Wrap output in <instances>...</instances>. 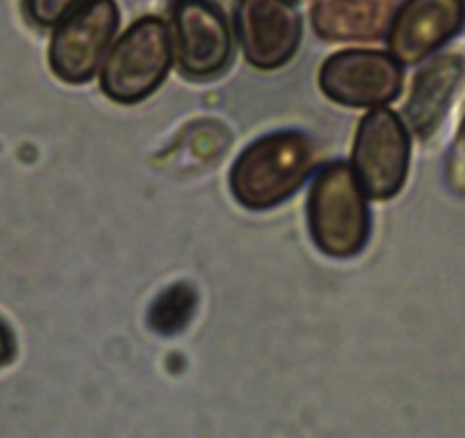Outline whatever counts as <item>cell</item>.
I'll return each mask as SVG.
<instances>
[{
  "instance_id": "6da1fadb",
  "label": "cell",
  "mask_w": 465,
  "mask_h": 438,
  "mask_svg": "<svg viewBox=\"0 0 465 438\" xmlns=\"http://www.w3.org/2000/svg\"><path fill=\"white\" fill-rule=\"evenodd\" d=\"M312 146L302 133H276L249 146L231 172V190L247 208H270L302 187Z\"/></svg>"
},
{
  "instance_id": "7a4b0ae2",
  "label": "cell",
  "mask_w": 465,
  "mask_h": 438,
  "mask_svg": "<svg viewBox=\"0 0 465 438\" xmlns=\"http://www.w3.org/2000/svg\"><path fill=\"white\" fill-rule=\"evenodd\" d=\"M308 226L317 247L333 258H349L368 240V208L354 169L331 163L315 178L308 199Z\"/></svg>"
},
{
  "instance_id": "3957f363",
  "label": "cell",
  "mask_w": 465,
  "mask_h": 438,
  "mask_svg": "<svg viewBox=\"0 0 465 438\" xmlns=\"http://www.w3.org/2000/svg\"><path fill=\"white\" fill-rule=\"evenodd\" d=\"M173 42L167 24L158 16L135 21L103 62V92L116 103H137L151 96L167 78Z\"/></svg>"
},
{
  "instance_id": "277c9868",
  "label": "cell",
  "mask_w": 465,
  "mask_h": 438,
  "mask_svg": "<svg viewBox=\"0 0 465 438\" xmlns=\"http://www.w3.org/2000/svg\"><path fill=\"white\" fill-rule=\"evenodd\" d=\"M119 28L114 0H87L55 25L48 62L53 74L64 83H87L105 62Z\"/></svg>"
},
{
  "instance_id": "5b68a950",
  "label": "cell",
  "mask_w": 465,
  "mask_h": 438,
  "mask_svg": "<svg viewBox=\"0 0 465 438\" xmlns=\"http://www.w3.org/2000/svg\"><path fill=\"white\" fill-rule=\"evenodd\" d=\"M411 140L401 119L386 107H372L361 122L354 144V176L363 194L386 201L404 185Z\"/></svg>"
},
{
  "instance_id": "8992f818",
  "label": "cell",
  "mask_w": 465,
  "mask_h": 438,
  "mask_svg": "<svg viewBox=\"0 0 465 438\" xmlns=\"http://www.w3.org/2000/svg\"><path fill=\"white\" fill-rule=\"evenodd\" d=\"M172 42L178 66L190 78H213L231 65V25L213 0H176Z\"/></svg>"
},
{
  "instance_id": "52a82bcc",
  "label": "cell",
  "mask_w": 465,
  "mask_h": 438,
  "mask_svg": "<svg viewBox=\"0 0 465 438\" xmlns=\"http://www.w3.org/2000/svg\"><path fill=\"white\" fill-rule=\"evenodd\" d=\"M232 24L244 57L258 69H279L302 44L303 24L292 0H238Z\"/></svg>"
},
{
  "instance_id": "ba28073f",
  "label": "cell",
  "mask_w": 465,
  "mask_h": 438,
  "mask_svg": "<svg viewBox=\"0 0 465 438\" xmlns=\"http://www.w3.org/2000/svg\"><path fill=\"white\" fill-rule=\"evenodd\" d=\"M320 85L326 96L342 105L381 107L400 94L401 69L386 53L344 51L324 62Z\"/></svg>"
},
{
  "instance_id": "9c48e42d",
  "label": "cell",
  "mask_w": 465,
  "mask_h": 438,
  "mask_svg": "<svg viewBox=\"0 0 465 438\" xmlns=\"http://www.w3.org/2000/svg\"><path fill=\"white\" fill-rule=\"evenodd\" d=\"M465 24V0H404L388 44L401 65H415L450 42Z\"/></svg>"
},
{
  "instance_id": "30bf717a",
  "label": "cell",
  "mask_w": 465,
  "mask_h": 438,
  "mask_svg": "<svg viewBox=\"0 0 465 438\" xmlns=\"http://www.w3.org/2000/svg\"><path fill=\"white\" fill-rule=\"evenodd\" d=\"M463 60L456 55H442L433 60L431 65L424 66L413 83V94H411L409 122L413 131L431 133L447 113L451 96L463 78Z\"/></svg>"
},
{
  "instance_id": "8fae6325",
  "label": "cell",
  "mask_w": 465,
  "mask_h": 438,
  "mask_svg": "<svg viewBox=\"0 0 465 438\" xmlns=\"http://www.w3.org/2000/svg\"><path fill=\"white\" fill-rule=\"evenodd\" d=\"M196 308V293L187 284H176L164 290L153 302L149 322L158 333H176L185 329Z\"/></svg>"
},
{
  "instance_id": "7c38bea8",
  "label": "cell",
  "mask_w": 465,
  "mask_h": 438,
  "mask_svg": "<svg viewBox=\"0 0 465 438\" xmlns=\"http://www.w3.org/2000/svg\"><path fill=\"white\" fill-rule=\"evenodd\" d=\"M87 0H24V7L33 24L51 28V25L64 21L71 12H75Z\"/></svg>"
},
{
  "instance_id": "4fadbf2b",
  "label": "cell",
  "mask_w": 465,
  "mask_h": 438,
  "mask_svg": "<svg viewBox=\"0 0 465 438\" xmlns=\"http://www.w3.org/2000/svg\"><path fill=\"white\" fill-rule=\"evenodd\" d=\"M12 352H15V341H12V333L7 332V326L0 322V363L10 361Z\"/></svg>"
},
{
  "instance_id": "5bb4252c",
  "label": "cell",
  "mask_w": 465,
  "mask_h": 438,
  "mask_svg": "<svg viewBox=\"0 0 465 438\" xmlns=\"http://www.w3.org/2000/svg\"><path fill=\"white\" fill-rule=\"evenodd\" d=\"M463 140H465V124H463Z\"/></svg>"
}]
</instances>
